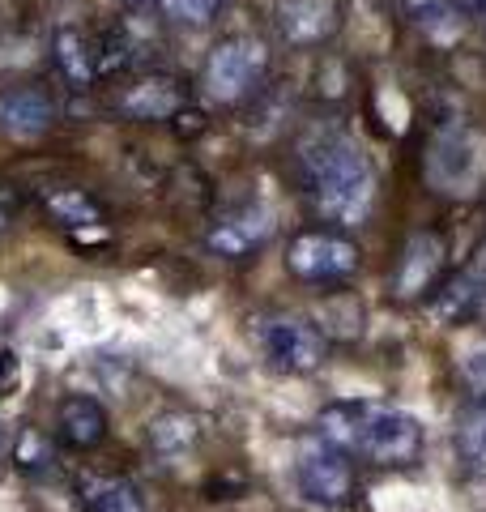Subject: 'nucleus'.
I'll list each match as a JSON object with an SVG mask.
<instances>
[{"instance_id":"10","label":"nucleus","mask_w":486,"mask_h":512,"mask_svg":"<svg viewBox=\"0 0 486 512\" xmlns=\"http://www.w3.org/2000/svg\"><path fill=\"white\" fill-rule=\"evenodd\" d=\"M269 30L278 47L290 52H316L333 43L342 30V0H273Z\"/></svg>"},{"instance_id":"27","label":"nucleus","mask_w":486,"mask_h":512,"mask_svg":"<svg viewBox=\"0 0 486 512\" xmlns=\"http://www.w3.org/2000/svg\"><path fill=\"white\" fill-rule=\"evenodd\" d=\"M5 444H9V427H5V414H0V457H5Z\"/></svg>"},{"instance_id":"11","label":"nucleus","mask_w":486,"mask_h":512,"mask_svg":"<svg viewBox=\"0 0 486 512\" xmlns=\"http://www.w3.org/2000/svg\"><path fill=\"white\" fill-rule=\"evenodd\" d=\"M56 120H60V99L52 82L26 77V82L0 86V133L9 141H39L52 133Z\"/></svg>"},{"instance_id":"18","label":"nucleus","mask_w":486,"mask_h":512,"mask_svg":"<svg viewBox=\"0 0 486 512\" xmlns=\"http://www.w3.org/2000/svg\"><path fill=\"white\" fill-rule=\"evenodd\" d=\"M77 504L81 512H145V495L133 478L90 470L77 478Z\"/></svg>"},{"instance_id":"21","label":"nucleus","mask_w":486,"mask_h":512,"mask_svg":"<svg viewBox=\"0 0 486 512\" xmlns=\"http://www.w3.org/2000/svg\"><path fill=\"white\" fill-rule=\"evenodd\" d=\"M452 444H457V461L486 478V402H469L457 414V431H452Z\"/></svg>"},{"instance_id":"8","label":"nucleus","mask_w":486,"mask_h":512,"mask_svg":"<svg viewBox=\"0 0 486 512\" xmlns=\"http://www.w3.org/2000/svg\"><path fill=\"white\" fill-rule=\"evenodd\" d=\"M295 487L307 504L324 512H342L359 500V470H354V461L342 448L312 436L295 457Z\"/></svg>"},{"instance_id":"3","label":"nucleus","mask_w":486,"mask_h":512,"mask_svg":"<svg viewBox=\"0 0 486 512\" xmlns=\"http://www.w3.org/2000/svg\"><path fill=\"white\" fill-rule=\"evenodd\" d=\"M273 77V43L252 30L222 35L201 60L197 90L214 107H248Z\"/></svg>"},{"instance_id":"26","label":"nucleus","mask_w":486,"mask_h":512,"mask_svg":"<svg viewBox=\"0 0 486 512\" xmlns=\"http://www.w3.org/2000/svg\"><path fill=\"white\" fill-rule=\"evenodd\" d=\"M116 5H124V9L137 13V9H145V5H154V0H116Z\"/></svg>"},{"instance_id":"13","label":"nucleus","mask_w":486,"mask_h":512,"mask_svg":"<svg viewBox=\"0 0 486 512\" xmlns=\"http://www.w3.org/2000/svg\"><path fill=\"white\" fill-rule=\"evenodd\" d=\"M448 265V248L435 231H414L401 244L393 269H388V295L397 303H414L427 299L435 286H440V274Z\"/></svg>"},{"instance_id":"15","label":"nucleus","mask_w":486,"mask_h":512,"mask_svg":"<svg viewBox=\"0 0 486 512\" xmlns=\"http://www.w3.org/2000/svg\"><path fill=\"white\" fill-rule=\"evenodd\" d=\"M431 316L444 325H469V320L486 316V248L474 252V261L461 265L444 286H435Z\"/></svg>"},{"instance_id":"1","label":"nucleus","mask_w":486,"mask_h":512,"mask_svg":"<svg viewBox=\"0 0 486 512\" xmlns=\"http://www.w3.org/2000/svg\"><path fill=\"white\" fill-rule=\"evenodd\" d=\"M290 175L324 227L354 231L376 205V167L342 120H312L290 141Z\"/></svg>"},{"instance_id":"24","label":"nucleus","mask_w":486,"mask_h":512,"mask_svg":"<svg viewBox=\"0 0 486 512\" xmlns=\"http://www.w3.org/2000/svg\"><path fill=\"white\" fill-rule=\"evenodd\" d=\"M22 218V192L18 184H0V235H9Z\"/></svg>"},{"instance_id":"9","label":"nucleus","mask_w":486,"mask_h":512,"mask_svg":"<svg viewBox=\"0 0 486 512\" xmlns=\"http://www.w3.org/2000/svg\"><path fill=\"white\" fill-rule=\"evenodd\" d=\"M52 73L69 94L103 86V35L99 22H60L52 30Z\"/></svg>"},{"instance_id":"16","label":"nucleus","mask_w":486,"mask_h":512,"mask_svg":"<svg viewBox=\"0 0 486 512\" xmlns=\"http://www.w3.org/2000/svg\"><path fill=\"white\" fill-rule=\"evenodd\" d=\"M39 210L52 227L81 235V231H99L107 222V201L86 184H43L39 188Z\"/></svg>"},{"instance_id":"19","label":"nucleus","mask_w":486,"mask_h":512,"mask_svg":"<svg viewBox=\"0 0 486 512\" xmlns=\"http://www.w3.org/2000/svg\"><path fill=\"white\" fill-rule=\"evenodd\" d=\"M397 5V18L418 30L423 39H435V43H448L461 35V9L457 0H393Z\"/></svg>"},{"instance_id":"22","label":"nucleus","mask_w":486,"mask_h":512,"mask_svg":"<svg viewBox=\"0 0 486 512\" xmlns=\"http://www.w3.org/2000/svg\"><path fill=\"white\" fill-rule=\"evenodd\" d=\"M154 5H158V13H162V22H167V26L209 30L226 13L231 0H154Z\"/></svg>"},{"instance_id":"2","label":"nucleus","mask_w":486,"mask_h":512,"mask_svg":"<svg viewBox=\"0 0 486 512\" xmlns=\"http://www.w3.org/2000/svg\"><path fill=\"white\" fill-rule=\"evenodd\" d=\"M316 436L371 470H414L427 448V431L410 410L367 397L329 402L316 414Z\"/></svg>"},{"instance_id":"4","label":"nucleus","mask_w":486,"mask_h":512,"mask_svg":"<svg viewBox=\"0 0 486 512\" xmlns=\"http://www.w3.org/2000/svg\"><path fill=\"white\" fill-rule=\"evenodd\" d=\"M423 175L440 197H478L486 184V133L469 120H444L423 150Z\"/></svg>"},{"instance_id":"6","label":"nucleus","mask_w":486,"mask_h":512,"mask_svg":"<svg viewBox=\"0 0 486 512\" xmlns=\"http://www.w3.org/2000/svg\"><path fill=\"white\" fill-rule=\"evenodd\" d=\"M252 342L265 367L282 376H312L329 363V333L299 312H261L252 320Z\"/></svg>"},{"instance_id":"12","label":"nucleus","mask_w":486,"mask_h":512,"mask_svg":"<svg viewBox=\"0 0 486 512\" xmlns=\"http://www.w3.org/2000/svg\"><path fill=\"white\" fill-rule=\"evenodd\" d=\"M278 222L265 210L261 201H239V205H226V210L209 222L205 231V248L222 256V261H252L256 252L269 248Z\"/></svg>"},{"instance_id":"20","label":"nucleus","mask_w":486,"mask_h":512,"mask_svg":"<svg viewBox=\"0 0 486 512\" xmlns=\"http://www.w3.org/2000/svg\"><path fill=\"white\" fill-rule=\"evenodd\" d=\"M13 470L30 483H47V478L60 474V457L52 448V436L39 427H22L18 436H13Z\"/></svg>"},{"instance_id":"7","label":"nucleus","mask_w":486,"mask_h":512,"mask_svg":"<svg viewBox=\"0 0 486 512\" xmlns=\"http://www.w3.org/2000/svg\"><path fill=\"white\" fill-rule=\"evenodd\" d=\"M192 103H197V90L188 77L167 69H137L120 77V86L107 99V111L128 124H175Z\"/></svg>"},{"instance_id":"23","label":"nucleus","mask_w":486,"mask_h":512,"mask_svg":"<svg viewBox=\"0 0 486 512\" xmlns=\"http://www.w3.org/2000/svg\"><path fill=\"white\" fill-rule=\"evenodd\" d=\"M457 376L469 389V402H486V342H474V346L461 350Z\"/></svg>"},{"instance_id":"17","label":"nucleus","mask_w":486,"mask_h":512,"mask_svg":"<svg viewBox=\"0 0 486 512\" xmlns=\"http://www.w3.org/2000/svg\"><path fill=\"white\" fill-rule=\"evenodd\" d=\"M205 440V427L192 410H158L145 419V448H150V457L158 461H184L201 448Z\"/></svg>"},{"instance_id":"5","label":"nucleus","mask_w":486,"mask_h":512,"mask_svg":"<svg viewBox=\"0 0 486 512\" xmlns=\"http://www.w3.org/2000/svg\"><path fill=\"white\" fill-rule=\"evenodd\" d=\"M282 269L303 286H346L363 274V244L342 227H303L286 239Z\"/></svg>"},{"instance_id":"14","label":"nucleus","mask_w":486,"mask_h":512,"mask_svg":"<svg viewBox=\"0 0 486 512\" xmlns=\"http://www.w3.org/2000/svg\"><path fill=\"white\" fill-rule=\"evenodd\" d=\"M52 436L60 448L69 453H94L107 436H111V414L99 397L90 393H69L56 402V414H52Z\"/></svg>"},{"instance_id":"25","label":"nucleus","mask_w":486,"mask_h":512,"mask_svg":"<svg viewBox=\"0 0 486 512\" xmlns=\"http://www.w3.org/2000/svg\"><path fill=\"white\" fill-rule=\"evenodd\" d=\"M18 380H22V363L13 350H0V397H9L13 389H18Z\"/></svg>"}]
</instances>
